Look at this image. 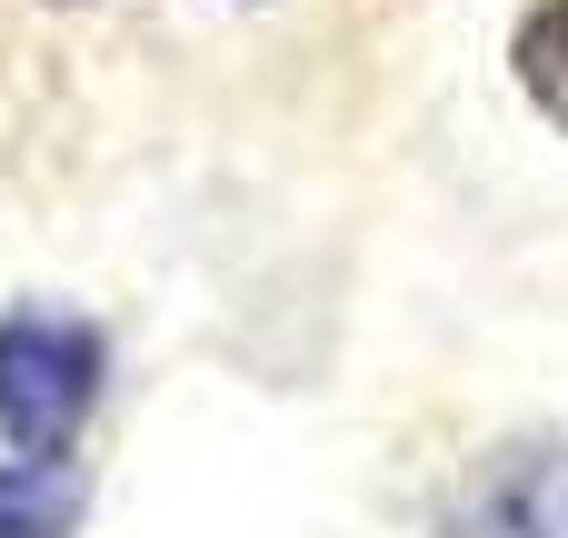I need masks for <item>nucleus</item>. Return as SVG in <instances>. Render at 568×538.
Segmentation results:
<instances>
[{
	"instance_id": "obj_1",
	"label": "nucleus",
	"mask_w": 568,
	"mask_h": 538,
	"mask_svg": "<svg viewBox=\"0 0 568 538\" xmlns=\"http://www.w3.org/2000/svg\"><path fill=\"white\" fill-rule=\"evenodd\" d=\"M110 379V339L80 309H0V439L30 459H70Z\"/></svg>"
},
{
	"instance_id": "obj_2",
	"label": "nucleus",
	"mask_w": 568,
	"mask_h": 538,
	"mask_svg": "<svg viewBox=\"0 0 568 538\" xmlns=\"http://www.w3.org/2000/svg\"><path fill=\"white\" fill-rule=\"evenodd\" d=\"M429 538H568V439L489 449L449 489V509L429 519Z\"/></svg>"
},
{
	"instance_id": "obj_3",
	"label": "nucleus",
	"mask_w": 568,
	"mask_h": 538,
	"mask_svg": "<svg viewBox=\"0 0 568 538\" xmlns=\"http://www.w3.org/2000/svg\"><path fill=\"white\" fill-rule=\"evenodd\" d=\"M90 519V479L80 459H0V538H80Z\"/></svg>"
},
{
	"instance_id": "obj_4",
	"label": "nucleus",
	"mask_w": 568,
	"mask_h": 538,
	"mask_svg": "<svg viewBox=\"0 0 568 538\" xmlns=\"http://www.w3.org/2000/svg\"><path fill=\"white\" fill-rule=\"evenodd\" d=\"M509 70H519V90L568 130V0H539V10L509 30Z\"/></svg>"
}]
</instances>
